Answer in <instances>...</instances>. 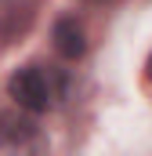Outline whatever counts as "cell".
<instances>
[{"instance_id":"4","label":"cell","mask_w":152,"mask_h":156,"mask_svg":"<svg viewBox=\"0 0 152 156\" xmlns=\"http://www.w3.org/2000/svg\"><path fill=\"white\" fill-rule=\"evenodd\" d=\"M87 4H102V0H87Z\"/></svg>"},{"instance_id":"1","label":"cell","mask_w":152,"mask_h":156,"mask_svg":"<svg viewBox=\"0 0 152 156\" xmlns=\"http://www.w3.org/2000/svg\"><path fill=\"white\" fill-rule=\"evenodd\" d=\"M7 91H11V98L26 109V113H43L47 105H51V87H47V80L40 69H18L15 76L7 80Z\"/></svg>"},{"instance_id":"2","label":"cell","mask_w":152,"mask_h":156,"mask_svg":"<svg viewBox=\"0 0 152 156\" xmlns=\"http://www.w3.org/2000/svg\"><path fill=\"white\" fill-rule=\"evenodd\" d=\"M54 51L62 55V58H69V62H76V58H83V51H87V37H83V26L76 22L73 15H65V18H58L54 22Z\"/></svg>"},{"instance_id":"3","label":"cell","mask_w":152,"mask_h":156,"mask_svg":"<svg viewBox=\"0 0 152 156\" xmlns=\"http://www.w3.org/2000/svg\"><path fill=\"white\" fill-rule=\"evenodd\" d=\"M145 80L152 83V55H149V62H145Z\"/></svg>"}]
</instances>
